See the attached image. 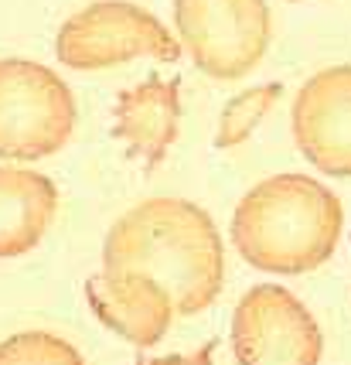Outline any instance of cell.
Returning <instances> with one entry per match:
<instances>
[{
  "mask_svg": "<svg viewBox=\"0 0 351 365\" xmlns=\"http://www.w3.org/2000/svg\"><path fill=\"white\" fill-rule=\"evenodd\" d=\"M103 270H140L174 301L177 314H198L222 290V236L201 205L150 198L116 219L103 242Z\"/></svg>",
  "mask_w": 351,
  "mask_h": 365,
  "instance_id": "obj_1",
  "label": "cell"
},
{
  "mask_svg": "<svg viewBox=\"0 0 351 365\" xmlns=\"http://www.w3.org/2000/svg\"><path fill=\"white\" fill-rule=\"evenodd\" d=\"M345 229L341 198L307 175H273L232 212V246L266 273H307L328 263Z\"/></svg>",
  "mask_w": 351,
  "mask_h": 365,
  "instance_id": "obj_2",
  "label": "cell"
},
{
  "mask_svg": "<svg viewBox=\"0 0 351 365\" xmlns=\"http://www.w3.org/2000/svg\"><path fill=\"white\" fill-rule=\"evenodd\" d=\"M72 130L75 96L62 76L28 58H0V158H51Z\"/></svg>",
  "mask_w": 351,
  "mask_h": 365,
  "instance_id": "obj_3",
  "label": "cell"
},
{
  "mask_svg": "<svg viewBox=\"0 0 351 365\" xmlns=\"http://www.w3.org/2000/svg\"><path fill=\"white\" fill-rule=\"evenodd\" d=\"M55 55L75 72H96L133 58L177 62L181 48L150 11L127 0H96L58 28Z\"/></svg>",
  "mask_w": 351,
  "mask_h": 365,
  "instance_id": "obj_4",
  "label": "cell"
},
{
  "mask_svg": "<svg viewBox=\"0 0 351 365\" xmlns=\"http://www.w3.org/2000/svg\"><path fill=\"white\" fill-rule=\"evenodd\" d=\"M181 45L211 79L249 76L270 45L266 0H174Z\"/></svg>",
  "mask_w": 351,
  "mask_h": 365,
  "instance_id": "obj_5",
  "label": "cell"
},
{
  "mask_svg": "<svg viewBox=\"0 0 351 365\" xmlns=\"http://www.w3.org/2000/svg\"><path fill=\"white\" fill-rule=\"evenodd\" d=\"M232 351L239 365H320L324 338L287 287L259 284L236 304Z\"/></svg>",
  "mask_w": 351,
  "mask_h": 365,
  "instance_id": "obj_6",
  "label": "cell"
},
{
  "mask_svg": "<svg viewBox=\"0 0 351 365\" xmlns=\"http://www.w3.org/2000/svg\"><path fill=\"white\" fill-rule=\"evenodd\" d=\"M293 140L318 171L351 178V65H335L303 82L293 99Z\"/></svg>",
  "mask_w": 351,
  "mask_h": 365,
  "instance_id": "obj_7",
  "label": "cell"
},
{
  "mask_svg": "<svg viewBox=\"0 0 351 365\" xmlns=\"http://www.w3.org/2000/svg\"><path fill=\"white\" fill-rule=\"evenodd\" d=\"M85 297L96 318L137 349H154L177 314L171 294L140 270H99L85 280Z\"/></svg>",
  "mask_w": 351,
  "mask_h": 365,
  "instance_id": "obj_8",
  "label": "cell"
},
{
  "mask_svg": "<svg viewBox=\"0 0 351 365\" xmlns=\"http://www.w3.org/2000/svg\"><path fill=\"white\" fill-rule=\"evenodd\" d=\"M181 123V79L150 76L116 99V137L147 168H157L167 147L177 140Z\"/></svg>",
  "mask_w": 351,
  "mask_h": 365,
  "instance_id": "obj_9",
  "label": "cell"
},
{
  "mask_svg": "<svg viewBox=\"0 0 351 365\" xmlns=\"http://www.w3.org/2000/svg\"><path fill=\"white\" fill-rule=\"evenodd\" d=\"M58 205V191L51 178L0 164V259L31 253L48 232Z\"/></svg>",
  "mask_w": 351,
  "mask_h": 365,
  "instance_id": "obj_10",
  "label": "cell"
},
{
  "mask_svg": "<svg viewBox=\"0 0 351 365\" xmlns=\"http://www.w3.org/2000/svg\"><path fill=\"white\" fill-rule=\"evenodd\" d=\"M283 86L280 82H266V86H253L239 93L236 99H229V106L222 110V120H219V133H215V147H239L242 140L253 137V130L259 127V120L273 110V103L280 99Z\"/></svg>",
  "mask_w": 351,
  "mask_h": 365,
  "instance_id": "obj_11",
  "label": "cell"
},
{
  "mask_svg": "<svg viewBox=\"0 0 351 365\" xmlns=\"http://www.w3.org/2000/svg\"><path fill=\"white\" fill-rule=\"evenodd\" d=\"M0 365H85L75 345L48 331H21L0 341Z\"/></svg>",
  "mask_w": 351,
  "mask_h": 365,
  "instance_id": "obj_12",
  "label": "cell"
},
{
  "mask_svg": "<svg viewBox=\"0 0 351 365\" xmlns=\"http://www.w3.org/2000/svg\"><path fill=\"white\" fill-rule=\"evenodd\" d=\"M215 355V341H208L205 349H198L194 355H164V359H140L137 365H211Z\"/></svg>",
  "mask_w": 351,
  "mask_h": 365,
  "instance_id": "obj_13",
  "label": "cell"
}]
</instances>
